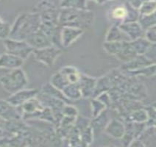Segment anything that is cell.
I'll return each instance as SVG.
<instances>
[{"label": "cell", "mask_w": 156, "mask_h": 147, "mask_svg": "<svg viewBox=\"0 0 156 147\" xmlns=\"http://www.w3.org/2000/svg\"><path fill=\"white\" fill-rule=\"evenodd\" d=\"M41 24L40 14L37 12L20 14L11 26L9 38L25 40L30 35L40 29Z\"/></svg>", "instance_id": "cell-1"}, {"label": "cell", "mask_w": 156, "mask_h": 147, "mask_svg": "<svg viewBox=\"0 0 156 147\" xmlns=\"http://www.w3.org/2000/svg\"><path fill=\"white\" fill-rule=\"evenodd\" d=\"M94 19V14L88 10L61 9L59 11L58 23L61 26L81 28L90 26Z\"/></svg>", "instance_id": "cell-2"}, {"label": "cell", "mask_w": 156, "mask_h": 147, "mask_svg": "<svg viewBox=\"0 0 156 147\" xmlns=\"http://www.w3.org/2000/svg\"><path fill=\"white\" fill-rule=\"evenodd\" d=\"M0 84L5 91L10 94L24 89L28 84L25 72L22 68L10 70L0 77Z\"/></svg>", "instance_id": "cell-3"}, {"label": "cell", "mask_w": 156, "mask_h": 147, "mask_svg": "<svg viewBox=\"0 0 156 147\" xmlns=\"http://www.w3.org/2000/svg\"><path fill=\"white\" fill-rule=\"evenodd\" d=\"M139 12L129 2L117 5L110 10L109 18L114 22L115 25H119L122 23L138 22Z\"/></svg>", "instance_id": "cell-4"}, {"label": "cell", "mask_w": 156, "mask_h": 147, "mask_svg": "<svg viewBox=\"0 0 156 147\" xmlns=\"http://www.w3.org/2000/svg\"><path fill=\"white\" fill-rule=\"evenodd\" d=\"M7 52L14 54L25 61L33 52V47L26 40L7 38L3 40Z\"/></svg>", "instance_id": "cell-5"}, {"label": "cell", "mask_w": 156, "mask_h": 147, "mask_svg": "<svg viewBox=\"0 0 156 147\" xmlns=\"http://www.w3.org/2000/svg\"><path fill=\"white\" fill-rule=\"evenodd\" d=\"M61 53L62 51L60 47L53 45L43 49H34L33 52L36 61L49 67L54 65L57 58L61 55Z\"/></svg>", "instance_id": "cell-6"}, {"label": "cell", "mask_w": 156, "mask_h": 147, "mask_svg": "<svg viewBox=\"0 0 156 147\" xmlns=\"http://www.w3.org/2000/svg\"><path fill=\"white\" fill-rule=\"evenodd\" d=\"M0 118L5 121L22 119V109L12 105L8 100H0Z\"/></svg>", "instance_id": "cell-7"}, {"label": "cell", "mask_w": 156, "mask_h": 147, "mask_svg": "<svg viewBox=\"0 0 156 147\" xmlns=\"http://www.w3.org/2000/svg\"><path fill=\"white\" fill-rule=\"evenodd\" d=\"M38 94V92L37 90L24 88V89L10 94L7 100L12 105L15 106V107H20L28 100L36 97Z\"/></svg>", "instance_id": "cell-8"}, {"label": "cell", "mask_w": 156, "mask_h": 147, "mask_svg": "<svg viewBox=\"0 0 156 147\" xmlns=\"http://www.w3.org/2000/svg\"><path fill=\"white\" fill-rule=\"evenodd\" d=\"M81 28L72 26H62L61 30V44L63 47H69L83 35Z\"/></svg>", "instance_id": "cell-9"}, {"label": "cell", "mask_w": 156, "mask_h": 147, "mask_svg": "<svg viewBox=\"0 0 156 147\" xmlns=\"http://www.w3.org/2000/svg\"><path fill=\"white\" fill-rule=\"evenodd\" d=\"M25 40L33 47V50L52 46V42L47 35L41 29L30 35Z\"/></svg>", "instance_id": "cell-10"}, {"label": "cell", "mask_w": 156, "mask_h": 147, "mask_svg": "<svg viewBox=\"0 0 156 147\" xmlns=\"http://www.w3.org/2000/svg\"><path fill=\"white\" fill-rule=\"evenodd\" d=\"M24 62L22 58L6 52L0 55V68L9 71L16 69L22 66Z\"/></svg>", "instance_id": "cell-11"}, {"label": "cell", "mask_w": 156, "mask_h": 147, "mask_svg": "<svg viewBox=\"0 0 156 147\" xmlns=\"http://www.w3.org/2000/svg\"><path fill=\"white\" fill-rule=\"evenodd\" d=\"M118 26L129 37L130 40L141 38L144 35V30L140 25L139 22L122 23Z\"/></svg>", "instance_id": "cell-12"}, {"label": "cell", "mask_w": 156, "mask_h": 147, "mask_svg": "<svg viewBox=\"0 0 156 147\" xmlns=\"http://www.w3.org/2000/svg\"><path fill=\"white\" fill-rule=\"evenodd\" d=\"M79 86L80 88L82 96L89 97L94 94L95 90L97 81L94 78L81 76L79 81Z\"/></svg>", "instance_id": "cell-13"}, {"label": "cell", "mask_w": 156, "mask_h": 147, "mask_svg": "<svg viewBox=\"0 0 156 147\" xmlns=\"http://www.w3.org/2000/svg\"><path fill=\"white\" fill-rule=\"evenodd\" d=\"M107 42L131 41L129 37L124 33L118 25H113L109 29L105 38Z\"/></svg>", "instance_id": "cell-14"}, {"label": "cell", "mask_w": 156, "mask_h": 147, "mask_svg": "<svg viewBox=\"0 0 156 147\" xmlns=\"http://www.w3.org/2000/svg\"><path fill=\"white\" fill-rule=\"evenodd\" d=\"M105 132L110 136L116 138H120L124 136L125 133V129L124 125L117 120H113L105 128Z\"/></svg>", "instance_id": "cell-15"}, {"label": "cell", "mask_w": 156, "mask_h": 147, "mask_svg": "<svg viewBox=\"0 0 156 147\" xmlns=\"http://www.w3.org/2000/svg\"><path fill=\"white\" fill-rule=\"evenodd\" d=\"M59 72L63 75V77L65 78V79L69 84L78 83L80 79V74L75 68L72 66L63 67V68L60 70Z\"/></svg>", "instance_id": "cell-16"}, {"label": "cell", "mask_w": 156, "mask_h": 147, "mask_svg": "<svg viewBox=\"0 0 156 147\" xmlns=\"http://www.w3.org/2000/svg\"><path fill=\"white\" fill-rule=\"evenodd\" d=\"M61 92L66 98L70 100H77L82 97L79 83L68 84L62 90Z\"/></svg>", "instance_id": "cell-17"}, {"label": "cell", "mask_w": 156, "mask_h": 147, "mask_svg": "<svg viewBox=\"0 0 156 147\" xmlns=\"http://www.w3.org/2000/svg\"><path fill=\"white\" fill-rule=\"evenodd\" d=\"M87 0H61L60 7L61 9H78V10H88Z\"/></svg>", "instance_id": "cell-18"}, {"label": "cell", "mask_w": 156, "mask_h": 147, "mask_svg": "<svg viewBox=\"0 0 156 147\" xmlns=\"http://www.w3.org/2000/svg\"><path fill=\"white\" fill-rule=\"evenodd\" d=\"M139 23L144 30H146L148 28L156 25V10L153 13L147 16H140Z\"/></svg>", "instance_id": "cell-19"}, {"label": "cell", "mask_w": 156, "mask_h": 147, "mask_svg": "<svg viewBox=\"0 0 156 147\" xmlns=\"http://www.w3.org/2000/svg\"><path fill=\"white\" fill-rule=\"evenodd\" d=\"M138 10L140 16L150 15L156 10V0H146Z\"/></svg>", "instance_id": "cell-20"}, {"label": "cell", "mask_w": 156, "mask_h": 147, "mask_svg": "<svg viewBox=\"0 0 156 147\" xmlns=\"http://www.w3.org/2000/svg\"><path fill=\"white\" fill-rule=\"evenodd\" d=\"M148 119L147 110L144 109H139L131 113V121L138 123H146Z\"/></svg>", "instance_id": "cell-21"}, {"label": "cell", "mask_w": 156, "mask_h": 147, "mask_svg": "<svg viewBox=\"0 0 156 147\" xmlns=\"http://www.w3.org/2000/svg\"><path fill=\"white\" fill-rule=\"evenodd\" d=\"M11 26L8 23L4 22L0 17V39L5 40L10 36Z\"/></svg>", "instance_id": "cell-22"}, {"label": "cell", "mask_w": 156, "mask_h": 147, "mask_svg": "<svg viewBox=\"0 0 156 147\" xmlns=\"http://www.w3.org/2000/svg\"><path fill=\"white\" fill-rule=\"evenodd\" d=\"M106 106L105 104L102 103L100 100H99L98 99L94 100L92 102V108H93V116L94 118L98 116L101 113H102L104 111V110L105 109Z\"/></svg>", "instance_id": "cell-23"}, {"label": "cell", "mask_w": 156, "mask_h": 147, "mask_svg": "<svg viewBox=\"0 0 156 147\" xmlns=\"http://www.w3.org/2000/svg\"><path fill=\"white\" fill-rule=\"evenodd\" d=\"M147 110L148 113V119L146 122L147 126L156 127V107L152 106Z\"/></svg>", "instance_id": "cell-24"}, {"label": "cell", "mask_w": 156, "mask_h": 147, "mask_svg": "<svg viewBox=\"0 0 156 147\" xmlns=\"http://www.w3.org/2000/svg\"><path fill=\"white\" fill-rule=\"evenodd\" d=\"M145 38L151 44L156 43V25L148 28L144 31Z\"/></svg>", "instance_id": "cell-25"}, {"label": "cell", "mask_w": 156, "mask_h": 147, "mask_svg": "<svg viewBox=\"0 0 156 147\" xmlns=\"http://www.w3.org/2000/svg\"><path fill=\"white\" fill-rule=\"evenodd\" d=\"M62 113L64 116L76 117L77 115V110L75 107H72V106H64L62 109Z\"/></svg>", "instance_id": "cell-26"}, {"label": "cell", "mask_w": 156, "mask_h": 147, "mask_svg": "<svg viewBox=\"0 0 156 147\" xmlns=\"http://www.w3.org/2000/svg\"><path fill=\"white\" fill-rule=\"evenodd\" d=\"M107 1H109V2H112V1H115V0H107Z\"/></svg>", "instance_id": "cell-27"}, {"label": "cell", "mask_w": 156, "mask_h": 147, "mask_svg": "<svg viewBox=\"0 0 156 147\" xmlns=\"http://www.w3.org/2000/svg\"><path fill=\"white\" fill-rule=\"evenodd\" d=\"M1 127H2V124H0V128H1Z\"/></svg>", "instance_id": "cell-28"}, {"label": "cell", "mask_w": 156, "mask_h": 147, "mask_svg": "<svg viewBox=\"0 0 156 147\" xmlns=\"http://www.w3.org/2000/svg\"><path fill=\"white\" fill-rule=\"evenodd\" d=\"M93 1H94V0H93Z\"/></svg>", "instance_id": "cell-29"}]
</instances>
